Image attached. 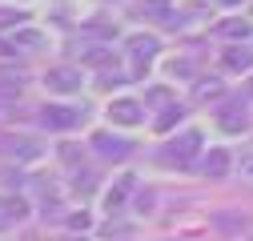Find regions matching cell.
Segmentation results:
<instances>
[{"instance_id":"7c38bea8","label":"cell","mask_w":253,"mask_h":241,"mask_svg":"<svg viewBox=\"0 0 253 241\" xmlns=\"http://www.w3.org/2000/svg\"><path fill=\"white\" fill-rule=\"evenodd\" d=\"M253 33V24H245V20H225V24H221V37H249Z\"/></svg>"},{"instance_id":"9c48e42d","label":"cell","mask_w":253,"mask_h":241,"mask_svg":"<svg viewBox=\"0 0 253 241\" xmlns=\"http://www.w3.org/2000/svg\"><path fill=\"white\" fill-rule=\"evenodd\" d=\"M225 169H229V153H225V149H209L205 173H209V177H225Z\"/></svg>"},{"instance_id":"3957f363","label":"cell","mask_w":253,"mask_h":241,"mask_svg":"<svg viewBox=\"0 0 253 241\" xmlns=\"http://www.w3.org/2000/svg\"><path fill=\"white\" fill-rule=\"evenodd\" d=\"M44 125H48V129H60V133H65V129H77V125H81V113H77V109L48 105V109H44Z\"/></svg>"},{"instance_id":"8fae6325","label":"cell","mask_w":253,"mask_h":241,"mask_svg":"<svg viewBox=\"0 0 253 241\" xmlns=\"http://www.w3.org/2000/svg\"><path fill=\"white\" fill-rule=\"evenodd\" d=\"M197 145H201V137H197V133H185V137H181V145H177V141L169 145V157H173V161H189V149H197Z\"/></svg>"},{"instance_id":"8992f818","label":"cell","mask_w":253,"mask_h":241,"mask_svg":"<svg viewBox=\"0 0 253 241\" xmlns=\"http://www.w3.org/2000/svg\"><path fill=\"white\" fill-rule=\"evenodd\" d=\"M245 125H249L245 105H229V109H221V129H225V133H241Z\"/></svg>"},{"instance_id":"ba28073f","label":"cell","mask_w":253,"mask_h":241,"mask_svg":"<svg viewBox=\"0 0 253 241\" xmlns=\"http://www.w3.org/2000/svg\"><path fill=\"white\" fill-rule=\"evenodd\" d=\"M225 69L249 73V69H253V52H249V48H225Z\"/></svg>"},{"instance_id":"52a82bcc","label":"cell","mask_w":253,"mask_h":241,"mask_svg":"<svg viewBox=\"0 0 253 241\" xmlns=\"http://www.w3.org/2000/svg\"><path fill=\"white\" fill-rule=\"evenodd\" d=\"M92 145H97V149H105V157H125V153H129V141L109 137V133H97V137H92Z\"/></svg>"},{"instance_id":"4fadbf2b","label":"cell","mask_w":253,"mask_h":241,"mask_svg":"<svg viewBox=\"0 0 253 241\" xmlns=\"http://www.w3.org/2000/svg\"><path fill=\"white\" fill-rule=\"evenodd\" d=\"M16 44H28V48H41V44H44V37H41V33H33V28H20V33H16Z\"/></svg>"},{"instance_id":"7a4b0ae2","label":"cell","mask_w":253,"mask_h":241,"mask_svg":"<svg viewBox=\"0 0 253 241\" xmlns=\"http://www.w3.org/2000/svg\"><path fill=\"white\" fill-rule=\"evenodd\" d=\"M109 120H117V125H141L145 120V109L137 101H113L109 105Z\"/></svg>"},{"instance_id":"5bb4252c","label":"cell","mask_w":253,"mask_h":241,"mask_svg":"<svg viewBox=\"0 0 253 241\" xmlns=\"http://www.w3.org/2000/svg\"><path fill=\"white\" fill-rule=\"evenodd\" d=\"M24 20H28V12H12V8H0V24H4V28H8V24H16V28H20Z\"/></svg>"},{"instance_id":"30bf717a","label":"cell","mask_w":253,"mask_h":241,"mask_svg":"<svg viewBox=\"0 0 253 241\" xmlns=\"http://www.w3.org/2000/svg\"><path fill=\"white\" fill-rule=\"evenodd\" d=\"M157 48H161V44H157V37H133V40H129V52L141 56V60H153Z\"/></svg>"},{"instance_id":"5b68a950","label":"cell","mask_w":253,"mask_h":241,"mask_svg":"<svg viewBox=\"0 0 253 241\" xmlns=\"http://www.w3.org/2000/svg\"><path fill=\"white\" fill-rule=\"evenodd\" d=\"M24 213H28V205H24L20 197H0V229L16 225V221H20Z\"/></svg>"},{"instance_id":"6da1fadb","label":"cell","mask_w":253,"mask_h":241,"mask_svg":"<svg viewBox=\"0 0 253 241\" xmlns=\"http://www.w3.org/2000/svg\"><path fill=\"white\" fill-rule=\"evenodd\" d=\"M0 153H4V157H20V161H28V157L41 153V145H37L33 137H0Z\"/></svg>"},{"instance_id":"e0dca14e","label":"cell","mask_w":253,"mask_h":241,"mask_svg":"<svg viewBox=\"0 0 253 241\" xmlns=\"http://www.w3.org/2000/svg\"><path fill=\"white\" fill-rule=\"evenodd\" d=\"M217 4H229V8H233V4H241V0H217Z\"/></svg>"},{"instance_id":"9a60e30c","label":"cell","mask_w":253,"mask_h":241,"mask_svg":"<svg viewBox=\"0 0 253 241\" xmlns=\"http://www.w3.org/2000/svg\"><path fill=\"white\" fill-rule=\"evenodd\" d=\"M217 88H221V84H217V80H209V84H201V88H197V97H217Z\"/></svg>"},{"instance_id":"277c9868","label":"cell","mask_w":253,"mask_h":241,"mask_svg":"<svg viewBox=\"0 0 253 241\" xmlns=\"http://www.w3.org/2000/svg\"><path fill=\"white\" fill-rule=\"evenodd\" d=\"M44 84L56 88V93H77L81 88V73L77 69H52V73H44Z\"/></svg>"},{"instance_id":"2e32d148","label":"cell","mask_w":253,"mask_h":241,"mask_svg":"<svg viewBox=\"0 0 253 241\" xmlns=\"http://www.w3.org/2000/svg\"><path fill=\"white\" fill-rule=\"evenodd\" d=\"M145 4H149V8H165L169 0H145Z\"/></svg>"}]
</instances>
